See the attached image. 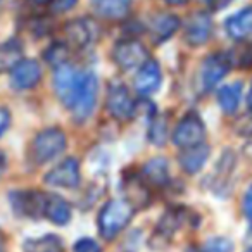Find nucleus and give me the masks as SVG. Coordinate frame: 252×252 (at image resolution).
<instances>
[{"mask_svg": "<svg viewBox=\"0 0 252 252\" xmlns=\"http://www.w3.org/2000/svg\"><path fill=\"white\" fill-rule=\"evenodd\" d=\"M133 218V207L125 199H112L98 213V231L105 240L116 238Z\"/></svg>", "mask_w": 252, "mask_h": 252, "instance_id": "1", "label": "nucleus"}, {"mask_svg": "<svg viewBox=\"0 0 252 252\" xmlns=\"http://www.w3.org/2000/svg\"><path fill=\"white\" fill-rule=\"evenodd\" d=\"M97 94H98V80L92 71L81 73L80 80L76 83V88L73 92V97L67 105L76 121H85L92 116L97 104Z\"/></svg>", "mask_w": 252, "mask_h": 252, "instance_id": "2", "label": "nucleus"}, {"mask_svg": "<svg viewBox=\"0 0 252 252\" xmlns=\"http://www.w3.org/2000/svg\"><path fill=\"white\" fill-rule=\"evenodd\" d=\"M66 135L59 128H47L40 131L32 144V159L35 164H45L61 156L66 149Z\"/></svg>", "mask_w": 252, "mask_h": 252, "instance_id": "3", "label": "nucleus"}, {"mask_svg": "<svg viewBox=\"0 0 252 252\" xmlns=\"http://www.w3.org/2000/svg\"><path fill=\"white\" fill-rule=\"evenodd\" d=\"M204 137H206V126L195 112H189L173 131V142L182 149L197 147L204 142Z\"/></svg>", "mask_w": 252, "mask_h": 252, "instance_id": "4", "label": "nucleus"}, {"mask_svg": "<svg viewBox=\"0 0 252 252\" xmlns=\"http://www.w3.org/2000/svg\"><path fill=\"white\" fill-rule=\"evenodd\" d=\"M109 114L118 121H128L135 114V102L125 85H111L105 100Z\"/></svg>", "mask_w": 252, "mask_h": 252, "instance_id": "5", "label": "nucleus"}, {"mask_svg": "<svg viewBox=\"0 0 252 252\" xmlns=\"http://www.w3.org/2000/svg\"><path fill=\"white\" fill-rule=\"evenodd\" d=\"M112 59L123 71H130L140 67L147 61V50L137 40H123L114 45Z\"/></svg>", "mask_w": 252, "mask_h": 252, "instance_id": "6", "label": "nucleus"}, {"mask_svg": "<svg viewBox=\"0 0 252 252\" xmlns=\"http://www.w3.org/2000/svg\"><path fill=\"white\" fill-rule=\"evenodd\" d=\"M47 195L38 190H19L11 193V204L14 211L21 216L28 218H42L45 213Z\"/></svg>", "mask_w": 252, "mask_h": 252, "instance_id": "7", "label": "nucleus"}, {"mask_svg": "<svg viewBox=\"0 0 252 252\" xmlns=\"http://www.w3.org/2000/svg\"><path fill=\"white\" fill-rule=\"evenodd\" d=\"M45 183L50 187H59V189H76L80 185L81 173L80 162L74 158L64 159L61 164H57L54 169H50L45 175Z\"/></svg>", "mask_w": 252, "mask_h": 252, "instance_id": "8", "label": "nucleus"}, {"mask_svg": "<svg viewBox=\"0 0 252 252\" xmlns=\"http://www.w3.org/2000/svg\"><path fill=\"white\" fill-rule=\"evenodd\" d=\"M231 66V61L228 54H213L209 56L202 64V73H200V80H202V87L206 90H213L221 80L228 74Z\"/></svg>", "mask_w": 252, "mask_h": 252, "instance_id": "9", "label": "nucleus"}, {"mask_svg": "<svg viewBox=\"0 0 252 252\" xmlns=\"http://www.w3.org/2000/svg\"><path fill=\"white\" fill-rule=\"evenodd\" d=\"M42 80V67L35 59H21L11 71V85L16 90H30Z\"/></svg>", "mask_w": 252, "mask_h": 252, "instance_id": "10", "label": "nucleus"}, {"mask_svg": "<svg viewBox=\"0 0 252 252\" xmlns=\"http://www.w3.org/2000/svg\"><path fill=\"white\" fill-rule=\"evenodd\" d=\"M213 21L207 12H193L185 21V42L192 47H200L209 40Z\"/></svg>", "mask_w": 252, "mask_h": 252, "instance_id": "11", "label": "nucleus"}, {"mask_svg": "<svg viewBox=\"0 0 252 252\" xmlns=\"http://www.w3.org/2000/svg\"><path fill=\"white\" fill-rule=\"evenodd\" d=\"M66 36L74 47L78 49H83L88 47L90 43H94L98 36V26L95 25V21L88 18H81V19H74L69 21L64 28Z\"/></svg>", "mask_w": 252, "mask_h": 252, "instance_id": "12", "label": "nucleus"}, {"mask_svg": "<svg viewBox=\"0 0 252 252\" xmlns=\"http://www.w3.org/2000/svg\"><path fill=\"white\" fill-rule=\"evenodd\" d=\"M161 81H162V74L158 61L147 59L140 66V69H138L137 78H135V87H137L138 94L147 97V95L156 94L161 88Z\"/></svg>", "mask_w": 252, "mask_h": 252, "instance_id": "13", "label": "nucleus"}, {"mask_svg": "<svg viewBox=\"0 0 252 252\" xmlns=\"http://www.w3.org/2000/svg\"><path fill=\"white\" fill-rule=\"evenodd\" d=\"M224 30L233 40H245L252 36V7L230 16L224 23Z\"/></svg>", "mask_w": 252, "mask_h": 252, "instance_id": "14", "label": "nucleus"}, {"mask_svg": "<svg viewBox=\"0 0 252 252\" xmlns=\"http://www.w3.org/2000/svg\"><path fill=\"white\" fill-rule=\"evenodd\" d=\"M180 30V19L173 14H159L151 23V36L156 43L169 40Z\"/></svg>", "mask_w": 252, "mask_h": 252, "instance_id": "15", "label": "nucleus"}, {"mask_svg": "<svg viewBox=\"0 0 252 252\" xmlns=\"http://www.w3.org/2000/svg\"><path fill=\"white\" fill-rule=\"evenodd\" d=\"M207 158H209V147L204 144L197 145V147L183 149L182 154L178 156V161L182 164V168L190 175H195L204 168Z\"/></svg>", "mask_w": 252, "mask_h": 252, "instance_id": "16", "label": "nucleus"}, {"mask_svg": "<svg viewBox=\"0 0 252 252\" xmlns=\"http://www.w3.org/2000/svg\"><path fill=\"white\" fill-rule=\"evenodd\" d=\"M131 0H92V7L100 18L123 19L130 12Z\"/></svg>", "mask_w": 252, "mask_h": 252, "instance_id": "17", "label": "nucleus"}, {"mask_svg": "<svg viewBox=\"0 0 252 252\" xmlns=\"http://www.w3.org/2000/svg\"><path fill=\"white\" fill-rule=\"evenodd\" d=\"M43 216L54 224L64 226L71 221V206L61 195H47Z\"/></svg>", "mask_w": 252, "mask_h": 252, "instance_id": "18", "label": "nucleus"}, {"mask_svg": "<svg viewBox=\"0 0 252 252\" xmlns=\"http://www.w3.org/2000/svg\"><path fill=\"white\" fill-rule=\"evenodd\" d=\"M142 176L145 182L152 183V185L162 187L169 182V169L168 161L164 158H154L149 162H145L144 169H142Z\"/></svg>", "mask_w": 252, "mask_h": 252, "instance_id": "19", "label": "nucleus"}, {"mask_svg": "<svg viewBox=\"0 0 252 252\" xmlns=\"http://www.w3.org/2000/svg\"><path fill=\"white\" fill-rule=\"evenodd\" d=\"M242 83L240 81H235V83H228L218 92V102H220V107L223 109L224 114H233L237 112L238 104H240L242 98Z\"/></svg>", "mask_w": 252, "mask_h": 252, "instance_id": "20", "label": "nucleus"}, {"mask_svg": "<svg viewBox=\"0 0 252 252\" xmlns=\"http://www.w3.org/2000/svg\"><path fill=\"white\" fill-rule=\"evenodd\" d=\"M23 45L19 40L11 38L7 42L0 43V73L12 71V67L21 61Z\"/></svg>", "mask_w": 252, "mask_h": 252, "instance_id": "21", "label": "nucleus"}, {"mask_svg": "<svg viewBox=\"0 0 252 252\" xmlns=\"http://www.w3.org/2000/svg\"><path fill=\"white\" fill-rule=\"evenodd\" d=\"M125 193H126V202H130L131 207H145L151 200V195H149L147 189L144 185V178H130L126 180L125 183Z\"/></svg>", "mask_w": 252, "mask_h": 252, "instance_id": "22", "label": "nucleus"}, {"mask_svg": "<svg viewBox=\"0 0 252 252\" xmlns=\"http://www.w3.org/2000/svg\"><path fill=\"white\" fill-rule=\"evenodd\" d=\"M233 169H235L233 152L224 151L223 154H221L218 164H216V175H214V190H216V192L226 189V182L230 180Z\"/></svg>", "mask_w": 252, "mask_h": 252, "instance_id": "23", "label": "nucleus"}, {"mask_svg": "<svg viewBox=\"0 0 252 252\" xmlns=\"http://www.w3.org/2000/svg\"><path fill=\"white\" fill-rule=\"evenodd\" d=\"M183 223V211L182 209H169L164 216L161 218L158 224V230L156 233L159 237H162L164 240H169V238L175 235V231L182 226Z\"/></svg>", "mask_w": 252, "mask_h": 252, "instance_id": "24", "label": "nucleus"}, {"mask_svg": "<svg viewBox=\"0 0 252 252\" xmlns=\"http://www.w3.org/2000/svg\"><path fill=\"white\" fill-rule=\"evenodd\" d=\"M25 252H63V242L57 235H43L25 242Z\"/></svg>", "mask_w": 252, "mask_h": 252, "instance_id": "25", "label": "nucleus"}, {"mask_svg": "<svg viewBox=\"0 0 252 252\" xmlns=\"http://www.w3.org/2000/svg\"><path fill=\"white\" fill-rule=\"evenodd\" d=\"M149 140L154 145H164L168 140V116H154L149 128Z\"/></svg>", "mask_w": 252, "mask_h": 252, "instance_id": "26", "label": "nucleus"}, {"mask_svg": "<svg viewBox=\"0 0 252 252\" xmlns=\"http://www.w3.org/2000/svg\"><path fill=\"white\" fill-rule=\"evenodd\" d=\"M45 61L54 67H59L66 64L67 61V47L64 43H52L49 49L45 50Z\"/></svg>", "mask_w": 252, "mask_h": 252, "instance_id": "27", "label": "nucleus"}, {"mask_svg": "<svg viewBox=\"0 0 252 252\" xmlns=\"http://www.w3.org/2000/svg\"><path fill=\"white\" fill-rule=\"evenodd\" d=\"M200 252H233V242L226 237L209 238Z\"/></svg>", "mask_w": 252, "mask_h": 252, "instance_id": "28", "label": "nucleus"}, {"mask_svg": "<svg viewBox=\"0 0 252 252\" xmlns=\"http://www.w3.org/2000/svg\"><path fill=\"white\" fill-rule=\"evenodd\" d=\"M235 133L240 137H252V111L245 112L237 123H235Z\"/></svg>", "mask_w": 252, "mask_h": 252, "instance_id": "29", "label": "nucleus"}, {"mask_svg": "<svg viewBox=\"0 0 252 252\" xmlns=\"http://www.w3.org/2000/svg\"><path fill=\"white\" fill-rule=\"evenodd\" d=\"M73 252H102V249L94 238L85 237V238H80V240L73 245Z\"/></svg>", "mask_w": 252, "mask_h": 252, "instance_id": "30", "label": "nucleus"}, {"mask_svg": "<svg viewBox=\"0 0 252 252\" xmlns=\"http://www.w3.org/2000/svg\"><path fill=\"white\" fill-rule=\"evenodd\" d=\"M244 214L247 218V221L252 224V185L247 189L244 195Z\"/></svg>", "mask_w": 252, "mask_h": 252, "instance_id": "31", "label": "nucleus"}, {"mask_svg": "<svg viewBox=\"0 0 252 252\" xmlns=\"http://www.w3.org/2000/svg\"><path fill=\"white\" fill-rule=\"evenodd\" d=\"M78 0H54L52 2V7L56 12H64V11H69L76 5Z\"/></svg>", "mask_w": 252, "mask_h": 252, "instance_id": "32", "label": "nucleus"}, {"mask_svg": "<svg viewBox=\"0 0 252 252\" xmlns=\"http://www.w3.org/2000/svg\"><path fill=\"white\" fill-rule=\"evenodd\" d=\"M9 125H11V114H9L7 109L0 107V137L7 131Z\"/></svg>", "mask_w": 252, "mask_h": 252, "instance_id": "33", "label": "nucleus"}, {"mask_svg": "<svg viewBox=\"0 0 252 252\" xmlns=\"http://www.w3.org/2000/svg\"><path fill=\"white\" fill-rule=\"evenodd\" d=\"M233 0H207V4H209V9L213 12H220L223 9H226L228 5L231 4Z\"/></svg>", "mask_w": 252, "mask_h": 252, "instance_id": "34", "label": "nucleus"}, {"mask_svg": "<svg viewBox=\"0 0 252 252\" xmlns=\"http://www.w3.org/2000/svg\"><path fill=\"white\" fill-rule=\"evenodd\" d=\"M5 168H7V159H5L4 152L0 151V178H2V175H4Z\"/></svg>", "mask_w": 252, "mask_h": 252, "instance_id": "35", "label": "nucleus"}, {"mask_svg": "<svg viewBox=\"0 0 252 252\" xmlns=\"http://www.w3.org/2000/svg\"><path fill=\"white\" fill-rule=\"evenodd\" d=\"M32 4H35V5H38V7H43V5H49V4H52L54 0H30Z\"/></svg>", "mask_w": 252, "mask_h": 252, "instance_id": "36", "label": "nucleus"}, {"mask_svg": "<svg viewBox=\"0 0 252 252\" xmlns=\"http://www.w3.org/2000/svg\"><path fill=\"white\" fill-rule=\"evenodd\" d=\"M164 2L169 5H183V4H187L189 0H164Z\"/></svg>", "mask_w": 252, "mask_h": 252, "instance_id": "37", "label": "nucleus"}, {"mask_svg": "<svg viewBox=\"0 0 252 252\" xmlns=\"http://www.w3.org/2000/svg\"><path fill=\"white\" fill-rule=\"evenodd\" d=\"M247 104H249V109L252 111V85H251V92H249V97H247Z\"/></svg>", "mask_w": 252, "mask_h": 252, "instance_id": "38", "label": "nucleus"}, {"mask_svg": "<svg viewBox=\"0 0 252 252\" xmlns=\"http://www.w3.org/2000/svg\"><path fill=\"white\" fill-rule=\"evenodd\" d=\"M0 252H4V247H2V244H0Z\"/></svg>", "mask_w": 252, "mask_h": 252, "instance_id": "39", "label": "nucleus"}, {"mask_svg": "<svg viewBox=\"0 0 252 252\" xmlns=\"http://www.w3.org/2000/svg\"><path fill=\"white\" fill-rule=\"evenodd\" d=\"M247 252H252V249H251V251H247Z\"/></svg>", "mask_w": 252, "mask_h": 252, "instance_id": "40", "label": "nucleus"}, {"mask_svg": "<svg viewBox=\"0 0 252 252\" xmlns=\"http://www.w3.org/2000/svg\"><path fill=\"white\" fill-rule=\"evenodd\" d=\"M190 252H193V251H190Z\"/></svg>", "mask_w": 252, "mask_h": 252, "instance_id": "41", "label": "nucleus"}]
</instances>
